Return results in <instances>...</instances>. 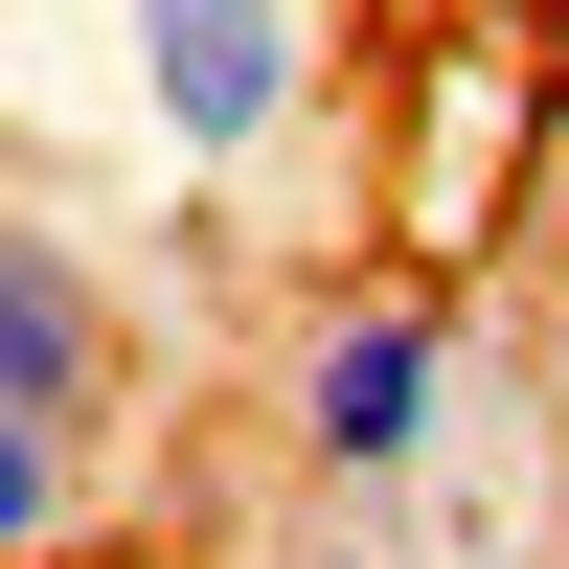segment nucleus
I'll return each instance as SVG.
<instances>
[{
	"mask_svg": "<svg viewBox=\"0 0 569 569\" xmlns=\"http://www.w3.org/2000/svg\"><path fill=\"white\" fill-rule=\"evenodd\" d=\"M114 91H137L160 182H251L342 91V0H114Z\"/></svg>",
	"mask_w": 569,
	"mask_h": 569,
	"instance_id": "nucleus-3",
	"label": "nucleus"
},
{
	"mask_svg": "<svg viewBox=\"0 0 569 569\" xmlns=\"http://www.w3.org/2000/svg\"><path fill=\"white\" fill-rule=\"evenodd\" d=\"M91 456H114V297H91L69 206L23 182V228H0V569L91 547Z\"/></svg>",
	"mask_w": 569,
	"mask_h": 569,
	"instance_id": "nucleus-2",
	"label": "nucleus"
},
{
	"mask_svg": "<svg viewBox=\"0 0 569 569\" xmlns=\"http://www.w3.org/2000/svg\"><path fill=\"white\" fill-rule=\"evenodd\" d=\"M251 569H410L388 525H297V547H251Z\"/></svg>",
	"mask_w": 569,
	"mask_h": 569,
	"instance_id": "nucleus-5",
	"label": "nucleus"
},
{
	"mask_svg": "<svg viewBox=\"0 0 569 569\" xmlns=\"http://www.w3.org/2000/svg\"><path fill=\"white\" fill-rule=\"evenodd\" d=\"M479 23H525V46H547V23H569V0H479Z\"/></svg>",
	"mask_w": 569,
	"mask_h": 569,
	"instance_id": "nucleus-6",
	"label": "nucleus"
},
{
	"mask_svg": "<svg viewBox=\"0 0 569 569\" xmlns=\"http://www.w3.org/2000/svg\"><path fill=\"white\" fill-rule=\"evenodd\" d=\"M456 388H479V342H456L433 273H342V297L297 319V365H273V433H297L319 525H365V501L456 479Z\"/></svg>",
	"mask_w": 569,
	"mask_h": 569,
	"instance_id": "nucleus-1",
	"label": "nucleus"
},
{
	"mask_svg": "<svg viewBox=\"0 0 569 569\" xmlns=\"http://www.w3.org/2000/svg\"><path fill=\"white\" fill-rule=\"evenodd\" d=\"M501 137L547 160V69H525V23H479V0H456L433 69H410V137H388V160H410V182H388V273H456V251H479Z\"/></svg>",
	"mask_w": 569,
	"mask_h": 569,
	"instance_id": "nucleus-4",
	"label": "nucleus"
}]
</instances>
